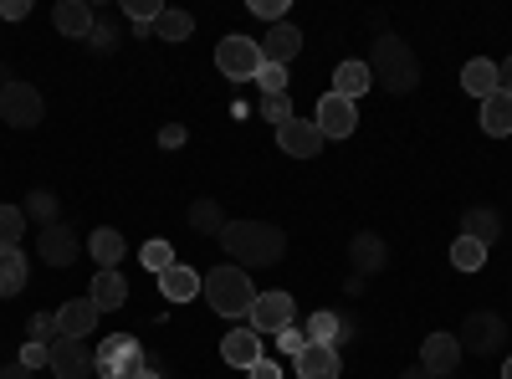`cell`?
Segmentation results:
<instances>
[{
    "mask_svg": "<svg viewBox=\"0 0 512 379\" xmlns=\"http://www.w3.org/2000/svg\"><path fill=\"white\" fill-rule=\"evenodd\" d=\"M221 251H226L241 272H246V267H277L282 251H287V236H282V226H272V221H226Z\"/></svg>",
    "mask_w": 512,
    "mask_h": 379,
    "instance_id": "1",
    "label": "cell"
},
{
    "mask_svg": "<svg viewBox=\"0 0 512 379\" xmlns=\"http://www.w3.org/2000/svg\"><path fill=\"white\" fill-rule=\"evenodd\" d=\"M369 72H374V88H384V93H410L415 82H420V57L405 47L395 31H379Z\"/></svg>",
    "mask_w": 512,
    "mask_h": 379,
    "instance_id": "2",
    "label": "cell"
},
{
    "mask_svg": "<svg viewBox=\"0 0 512 379\" xmlns=\"http://www.w3.org/2000/svg\"><path fill=\"white\" fill-rule=\"evenodd\" d=\"M200 298L216 308L221 318H246L251 303H256V287L251 277L231 262V267H216V272H205V287H200Z\"/></svg>",
    "mask_w": 512,
    "mask_h": 379,
    "instance_id": "3",
    "label": "cell"
},
{
    "mask_svg": "<svg viewBox=\"0 0 512 379\" xmlns=\"http://www.w3.org/2000/svg\"><path fill=\"white\" fill-rule=\"evenodd\" d=\"M144 364H149V354L134 333H108L93 349V374H103V379H134Z\"/></svg>",
    "mask_w": 512,
    "mask_h": 379,
    "instance_id": "4",
    "label": "cell"
},
{
    "mask_svg": "<svg viewBox=\"0 0 512 379\" xmlns=\"http://www.w3.org/2000/svg\"><path fill=\"white\" fill-rule=\"evenodd\" d=\"M502 339H507V318H502V313H487V308L466 313V323H461V333H456V344H461L466 354H477V359L497 354Z\"/></svg>",
    "mask_w": 512,
    "mask_h": 379,
    "instance_id": "5",
    "label": "cell"
},
{
    "mask_svg": "<svg viewBox=\"0 0 512 379\" xmlns=\"http://www.w3.org/2000/svg\"><path fill=\"white\" fill-rule=\"evenodd\" d=\"M262 67H267V62H262V47H256L251 36H226V41H216V72H221V77L251 82Z\"/></svg>",
    "mask_w": 512,
    "mask_h": 379,
    "instance_id": "6",
    "label": "cell"
},
{
    "mask_svg": "<svg viewBox=\"0 0 512 379\" xmlns=\"http://www.w3.org/2000/svg\"><path fill=\"white\" fill-rule=\"evenodd\" d=\"M41 113H47V103H41V93L31 88V82H0V118L11 123V129H36Z\"/></svg>",
    "mask_w": 512,
    "mask_h": 379,
    "instance_id": "7",
    "label": "cell"
},
{
    "mask_svg": "<svg viewBox=\"0 0 512 379\" xmlns=\"http://www.w3.org/2000/svg\"><path fill=\"white\" fill-rule=\"evenodd\" d=\"M313 123H318V134H323V139H349V134L359 129V108H354L349 98H338V93H323Z\"/></svg>",
    "mask_w": 512,
    "mask_h": 379,
    "instance_id": "8",
    "label": "cell"
},
{
    "mask_svg": "<svg viewBox=\"0 0 512 379\" xmlns=\"http://www.w3.org/2000/svg\"><path fill=\"white\" fill-rule=\"evenodd\" d=\"M246 323H251V333H282V328H292V298H287V292H256Z\"/></svg>",
    "mask_w": 512,
    "mask_h": 379,
    "instance_id": "9",
    "label": "cell"
},
{
    "mask_svg": "<svg viewBox=\"0 0 512 379\" xmlns=\"http://www.w3.org/2000/svg\"><path fill=\"white\" fill-rule=\"evenodd\" d=\"M277 144H282V154H292V159H313L328 139L318 134L313 118H287L282 129H277Z\"/></svg>",
    "mask_w": 512,
    "mask_h": 379,
    "instance_id": "10",
    "label": "cell"
},
{
    "mask_svg": "<svg viewBox=\"0 0 512 379\" xmlns=\"http://www.w3.org/2000/svg\"><path fill=\"white\" fill-rule=\"evenodd\" d=\"M41 262H47V267H72L77 257H82V236L72 231V226H47V231H41Z\"/></svg>",
    "mask_w": 512,
    "mask_h": 379,
    "instance_id": "11",
    "label": "cell"
},
{
    "mask_svg": "<svg viewBox=\"0 0 512 379\" xmlns=\"http://www.w3.org/2000/svg\"><path fill=\"white\" fill-rule=\"evenodd\" d=\"M52 374H57V379H88V374H93V349H88V339H57V344H52Z\"/></svg>",
    "mask_w": 512,
    "mask_h": 379,
    "instance_id": "12",
    "label": "cell"
},
{
    "mask_svg": "<svg viewBox=\"0 0 512 379\" xmlns=\"http://www.w3.org/2000/svg\"><path fill=\"white\" fill-rule=\"evenodd\" d=\"M461 364V344H456V333H431V339L420 344V369H431L436 379L456 374Z\"/></svg>",
    "mask_w": 512,
    "mask_h": 379,
    "instance_id": "13",
    "label": "cell"
},
{
    "mask_svg": "<svg viewBox=\"0 0 512 379\" xmlns=\"http://www.w3.org/2000/svg\"><path fill=\"white\" fill-rule=\"evenodd\" d=\"M256 47H262V62H272V67H287L292 57H297V47H303V31H297L292 21H277L262 41H256Z\"/></svg>",
    "mask_w": 512,
    "mask_h": 379,
    "instance_id": "14",
    "label": "cell"
},
{
    "mask_svg": "<svg viewBox=\"0 0 512 379\" xmlns=\"http://www.w3.org/2000/svg\"><path fill=\"white\" fill-rule=\"evenodd\" d=\"M221 359L231 369H251L256 359H267L262 354V333H251V328H231L226 339H221Z\"/></svg>",
    "mask_w": 512,
    "mask_h": 379,
    "instance_id": "15",
    "label": "cell"
},
{
    "mask_svg": "<svg viewBox=\"0 0 512 379\" xmlns=\"http://www.w3.org/2000/svg\"><path fill=\"white\" fill-rule=\"evenodd\" d=\"M292 359H297V379H338L344 374L338 349H328V344H303V354H292Z\"/></svg>",
    "mask_w": 512,
    "mask_h": 379,
    "instance_id": "16",
    "label": "cell"
},
{
    "mask_svg": "<svg viewBox=\"0 0 512 379\" xmlns=\"http://www.w3.org/2000/svg\"><path fill=\"white\" fill-rule=\"evenodd\" d=\"M349 262H354V272H359V277H374V272H384V262H390V251H384V236H374V231H359V236L349 241Z\"/></svg>",
    "mask_w": 512,
    "mask_h": 379,
    "instance_id": "17",
    "label": "cell"
},
{
    "mask_svg": "<svg viewBox=\"0 0 512 379\" xmlns=\"http://www.w3.org/2000/svg\"><path fill=\"white\" fill-rule=\"evenodd\" d=\"M200 287H205V277L195 272V267H185V262H175V267H164L159 272V292L169 303H190V298H200Z\"/></svg>",
    "mask_w": 512,
    "mask_h": 379,
    "instance_id": "18",
    "label": "cell"
},
{
    "mask_svg": "<svg viewBox=\"0 0 512 379\" xmlns=\"http://www.w3.org/2000/svg\"><path fill=\"white\" fill-rule=\"evenodd\" d=\"M93 328H98V308L88 298H72V303L57 308V333L62 339H88Z\"/></svg>",
    "mask_w": 512,
    "mask_h": 379,
    "instance_id": "19",
    "label": "cell"
},
{
    "mask_svg": "<svg viewBox=\"0 0 512 379\" xmlns=\"http://www.w3.org/2000/svg\"><path fill=\"white\" fill-rule=\"evenodd\" d=\"M88 303H93L98 313H113V308H123V303H128V282H123V272H118V267L93 277V287H88Z\"/></svg>",
    "mask_w": 512,
    "mask_h": 379,
    "instance_id": "20",
    "label": "cell"
},
{
    "mask_svg": "<svg viewBox=\"0 0 512 379\" xmlns=\"http://www.w3.org/2000/svg\"><path fill=\"white\" fill-rule=\"evenodd\" d=\"M461 88L472 93V98H492V93H502L497 62H487V57H472V62L461 67Z\"/></svg>",
    "mask_w": 512,
    "mask_h": 379,
    "instance_id": "21",
    "label": "cell"
},
{
    "mask_svg": "<svg viewBox=\"0 0 512 379\" xmlns=\"http://www.w3.org/2000/svg\"><path fill=\"white\" fill-rule=\"evenodd\" d=\"M374 88V72H369V62H338V72H333V93L338 98H364Z\"/></svg>",
    "mask_w": 512,
    "mask_h": 379,
    "instance_id": "22",
    "label": "cell"
},
{
    "mask_svg": "<svg viewBox=\"0 0 512 379\" xmlns=\"http://www.w3.org/2000/svg\"><path fill=\"white\" fill-rule=\"evenodd\" d=\"M303 333H308V344H328V349H338V344H344L349 333H354V323H349V318H338V313H313Z\"/></svg>",
    "mask_w": 512,
    "mask_h": 379,
    "instance_id": "23",
    "label": "cell"
},
{
    "mask_svg": "<svg viewBox=\"0 0 512 379\" xmlns=\"http://www.w3.org/2000/svg\"><path fill=\"white\" fill-rule=\"evenodd\" d=\"M82 246L93 251V262H98L103 272H113V267L123 262V251H128V241H123V236H118L113 226H98V231H93L88 241H82Z\"/></svg>",
    "mask_w": 512,
    "mask_h": 379,
    "instance_id": "24",
    "label": "cell"
},
{
    "mask_svg": "<svg viewBox=\"0 0 512 379\" xmlns=\"http://www.w3.org/2000/svg\"><path fill=\"white\" fill-rule=\"evenodd\" d=\"M93 6H82V0H62V6L52 11V26L62 31V36H82L88 41V31H93Z\"/></svg>",
    "mask_w": 512,
    "mask_h": 379,
    "instance_id": "25",
    "label": "cell"
},
{
    "mask_svg": "<svg viewBox=\"0 0 512 379\" xmlns=\"http://www.w3.org/2000/svg\"><path fill=\"white\" fill-rule=\"evenodd\" d=\"M482 129H487L492 139H507V134H512V93L482 98Z\"/></svg>",
    "mask_w": 512,
    "mask_h": 379,
    "instance_id": "26",
    "label": "cell"
},
{
    "mask_svg": "<svg viewBox=\"0 0 512 379\" xmlns=\"http://www.w3.org/2000/svg\"><path fill=\"white\" fill-rule=\"evenodd\" d=\"M26 287V257L21 246H0V298H16Z\"/></svg>",
    "mask_w": 512,
    "mask_h": 379,
    "instance_id": "27",
    "label": "cell"
},
{
    "mask_svg": "<svg viewBox=\"0 0 512 379\" xmlns=\"http://www.w3.org/2000/svg\"><path fill=\"white\" fill-rule=\"evenodd\" d=\"M497 231H502V221H497V210H487V205H472V210L461 216V236H472V241H482V246H492Z\"/></svg>",
    "mask_w": 512,
    "mask_h": 379,
    "instance_id": "28",
    "label": "cell"
},
{
    "mask_svg": "<svg viewBox=\"0 0 512 379\" xmlns=\"http://www.w3.org/2000/svg\"><path fill=\"white\" fill-rule=\"evenodd\" d=\"M451 267H456V272H482V267H487V246L472 241V236H456V241H451Z\"/></svg>",
    "mask_w": 512,
    "mask_h": 379,
    "instance_id": "29",
    "label": "cell"
},
{
    "mask_svg": "<svg viewBox=\"0 0 512 379\" xmlns=\"http://www.w3.org/2000/svg\"><path fill=\"white\" fill-rule=\"evenodd\" d=\"M154 36H159V41H190V36H195V16L164 6V16L154 21Z\"/></svg>",
    "mask_w": 512,
    "mask_h": 379,
    "instance_id": "30",
    "label": "cell"
},
{
    "mask_svg": "<svg viewBox=\"0 0 512 379\" xmlns=\"http://www.w3.org/2000/svg\"><path fill=\"white\" fill-rule=\"evenodd\" d=\"M190 226H195L200 236H221V231H226V210H221L216 200H195V205H190Z\"/></svg>",
    "mask_w": 512,
    "mask_h": 379,
    "instance_id": "31",
    "label": "cell"
},
{
    "mask_svg": "<svg viewBox=\"0 0 512 379\" xmlns=\"http://www.w3.org/2000/svg\"><path fill=\"white\" fill-rule=\"evenodd\" d=\"M123 16H128V26H134V36H144V31H154L164 6H159V0H123Z\"/></svg>",
    "mask_w": 512,
    "mask_h": 379,
    "instance_id": "32",
    "label": "cell"
},
{
    "mask_svg": "<svg viewBox=\"0 0 512 379\" xmlns=\"http://www.w3.org/2000/svg\"><path fill=\"white\" fill-rule=\"evenodd\" d=\"M21 210H26V221H41V231L57 226V195L52 190H31Z\"/></svg>",
    "mask_w": 512,
    "mask_h": 379,
    "instance_id": "33",
    "label": "cell"
},
{
    "mask_svg": "<svg viewBox=\"0 0 512 379\" xmlns=\"http://www.w3.org/2000/svg\"><path fill=\"white\" fill-rule=\"evenodd\" d=\"M139 262H144V267L159 277L164 267H175V246H169L164 236H154V241H144V246H139Z\"/></svg>",
    "mask_w": 512,
    "mask_h": 379,
    "instance_id": "34",
    "label": "cell"
},
{
    "mask_svg": "<svg viewBox=\"0 0 512 379\" xmlns=\"http://www.w3.org/2000/svg\"><path fill=\"white\" fill-rule=\"evenodd\" d=\"M26 231V210L21 205H0V246H16Z\"/></svg>",
    "mask_w": 512,
    "mask_h": 379,
    "instance_id": "35",
    "label": "cell"
},
{
    "mask_svg": "<svg viewBox=\"0 0 512 379\" xmlns=\"http://www.w3.org/2000/svg\"><path fill=\"white\" fill-rule=\"evenodd\" d=\"M26 328H31V344H47V349H52V344L62 339V333H57V318H52V313H31V323H26Z\"/></svg>",
    "mask_w": 512,
    "mask_h": 379,
    "instance_id": "36",
    "label": "cell"
},
{
    "mask_svg": "<svg viewBox=\"0 0 512 379\" xmlns=\"http://www.w3.org/2000/svg\"><path fill=\"white\" fill-rule=\"evenodd\" d=\"M262 118L282 129L287 118H297V108H292V98H287V93H272V98H262Z\"/></svg>",
    "mask_w": 512,
    "mask_h": 379,
    "instance_id": "37",
    "label": "cell"
},
{
    "mask_svg": "<svg viewBox=\"0 0 512 379\" xmlns=\"http://www.w3.org/2000/svg\"><path fill=\"white\" fill-rule=\"evenodd\" d=\"M256 88H262V98H272V93H287V67H262L256 72Z\"/></svg>",
    "mask_w": 512,
    "mask_h": 379,
    "instance_id": "38",
    "label": "cell"
},
{
    "mask_svg": "<svg viewBox=\"0 0 512 379\" xmlns=\"http://www.w3.org/2000/svg\"><path fill=\"white\" fill-rule=\"evenodd\" d=\"M88 41H93L98 52H113V47H118V31H113V21L93 16V31H88Z\"/></svg>",
    "mask_w": 512,
    "mask_h": 379,
    "instance_id": "39",
    "label": "cell"
},
{
    "mask_svg": "<svg viewBox=\"0 0 512 379\" xmlns=\"http://www.w3.org/2000/svg\"><path fill=\"white\" fill-rule=\"evenodd\" d=\"M251 11L277 26V21H287V0H251Z\"/></svg>",
    "mask_w": 512,
    "mask_h": 379,
    "instance_id": "40",
    "label": "cell"
},
{
    "mask_svg": "<svg viewBox=\"0 0 512 379\" xmlns=\"http://www.w3.org/2000/svg\"><path fill=\"white\" fill-rule=\"evenodd\" d=\"M21 364H26V369L52 364V349H47V344H26V349H21Z\"/></svg>",
    "mask_w": 512,
    "mask_h": 379,
    "instance_id": "41",
    "label": "cell"
},
{
    "mask_svg": "<svg viewBox=\"0 0 512 379\" xmlns=\"http://www.w3.org/2000/svg\"><path fill=\"white\" fill-rule=\"evenodd\" d=\"M277 344H282L287 354H303V344H308V333H303V328H282V333H277Z\"/></svg>",
    "mask_w": 512,
    "mask_h": 379,
    "instance_id": "42",
    "label": "cell"
},
{
    "mask_svg": "<svg viewBox=\"0 0 512 379\" xmlns=\"http://www.w3.org/2000/svg\"><path fill=\"white\" fill-rule=\"evenodd\" d=\"M31 16V0H0V21H26Z\"/></svg>",
    "mask_w": 512,
    "mask_h": 379,
    "instance_id": "43",
    "label": "cell"
},
{
    "mask_svg": "<svg viewBox=\"0 0 512 379\" xmlns=\"http://www.w3.org/2000/svg\"><path fill=\"white\" fill-rule=\"evenodd\" d=\"M246 379H282V369H277L272 359H256V364L246 369Z\"/></svg>",
    "mask_w": 512,
    "mask_h": 379,
    "instance_id": "44",
    "label": "cell"
},
{
    "mask_svg": "<svg viewBox=\"0 0 512 379\" xmlns=\"http://www.w3.org/2000/svg\"><path fill=\"white\" fill-rule=\"evenodd\" d=\"M185 139H190V134L180 129V123H169V129H159V144H164V149H180Z\"/></svg>",
    "mask_w": 512,
    "mask_h": 379,
    "instance_id": "45",
    "label": "cell"
},
{
    "mask_svg": "<svg viewBox=\"0 0 512 379\" xmlns=\"http://www.w3.org/2000/svg\"><path fill=\"white\" fill-rule=\"evenodd\" d=\"M0 379H36V374H31V369H26V364H21V359H16V364H11V369H0Z\"/></svg>",
    "mask_w": 512,
    "mask_h": 379,
    "instance_id": "46",
    "label": "cell"
},
{
    "mask_svg": "<svg viewBox=\"0 0 512 379\" xmlns=\"http://www.w3.org/2000/svg\"><path fill=\"white\" fill-rule=\"evenodd\" d=\"M497 77H502V93H512V57H507V62L497 67Z\"/></svg>",
    "mask_w": 512,
    "mask_h": 379,
    "instance_id": "47",
    "label": "cell"
},
{
    "mask_svg": "<svg viewBox=\"0 0 512 379\" xmlns=\"http://www.w3.org/2000/svg\"><path fill=\"white\" fill-rule=\"evenodd\" d=\"M134 379H164V374H159V359H149V364H144V369H139Z\"/></svg>",
    "mask_w": 512,
    "mask_h": 379,
    "instance_id": "48",
    "label": "cell"
},
{
    "mask_svg": "<svg viewBox=\"0 0 512 379\" xmlns=\"http://www.w3.org/2000/svg\"><path fill=\"white\" fill-rule=\"evenodd\" d=\"M400 379H436V374H431V369H420V364H415V369H405Z\"/></svg>",
    "mask_w": 512,
    "mask_h": 379,
    "instance_id": "49",
    "label": "cell"
},
{
    "mask_svg": "<svg viewBox=\"0 0 512 379\" xmlns=\"http://www.w3.org/2000/svg\"><path fill=\"white\" fill-rule=\"evenodd\" d=\"M502 379H512V354H507V364H502Z\"/></svg>",
    "mask_w": 512,
    "mask_h": 379,
    "instance_id": "50",
    "label": "cell"
},
{
    "mask_svg": "<svg viewBox=\"0 0 512 379\" xmlns=\"http://www.w3.org/2000/svg\"><path fill=\"white\" fill-rule=\"evenodd\" d=\"M446 379H451V374H446Z\"/></svg>",
    "mask_w": 512,
    "mask_h": 379,
    "instance_id": "51",
    "label": "cell"
}]
</instances>
